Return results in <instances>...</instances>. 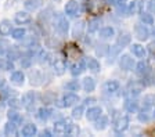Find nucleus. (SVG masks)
I'll return each instance as SVG.
<instances>
[{
  "label": "nucleus",
  "instance_id": "52",
  "mask_svg": "<svg viewBox=\"0 0 155 137\" xmlns=\"http://www.w3.org/2000/svg\"><path fill=\"white\" fill-rule=\"evenodd\" d=\"M96 103V98H93V97H89V98H84L83 100V105H91V104H94Z\"/></svg>",
  "mask_w": 155,
  "mask_h": 137
},
{
  "label": "nucleus",
  "instance_id": "42",
  "mask_svg": "<svg viewBox=\"0 0 155 137\" xmlns=\"http://www.w3.org/2000/svg\"><path fill=\"white\" fill-rule=\"evenodd\" d=\"M0 69H2V71H11V69H14L13 61L8 60V58L0 60Z\"/></svg>",
  "mask_w": 155,
  "mask_h": 137
},
{
  "label": "nucleus",
  "instance_id": "26",
  "mask_svg": "<svg viewBox=\"0 0 155 137\" xmlns=\"http://www.w3.org/2000/svg\"><path fill=\"white\" fill-rule=\"evenodd\" d=\"M151 116H152V112L150 111V108L143 107V109H140L139 111L137 119H139V122H141V123H147V122H150Z\"/></svg>",
  "mask_w": 155,
  "mask_h": 137
},
{
  "label": "nucleus",
  "instance_id": "23",
  "mask_svg": "<svg viewBox=\"0 0 155 137\" xmlns=\"http://www.w3.org/2000/svg\"><path fill=\"white\" fill-rule=\"evenodd\" d=\"M125 109L127 112H136L139 111V101L136 97H129L125 100Z\"/></svg>",
  "mask_w": 155,
  "mask_h": 137
},
{
  "label": "nucleus",
  "instance_id": "53",
  "mask_svg": "<svg viewBox=\"0 0 155 137\" xmlns=\"http://www.w3.org/2000/svg\"><path fill=\"white\" fill-rule=\"evenodd\" d=\"M55 105H57V107H60V108H64L65 105H64V101H62V100H55Z\"/></svg>",
  "mask_w": 155,
  "mask_h": 137
},
{
  "label": "nucleus",
  "instance_id": "4",
  "mask_svg": "<svg viewBox=\"0 0 155 137\" xmlns=\"http://www.w3.org/2000/svg\"><path fill=\"white\" fill-rule=\"evenodd\" d=\"M129 125H130L129 118L127 116H119L115 122H114V130H115L116 133H123V132H126L127 129H129Z\"/></svg>",
  "mask_w": 155,
  "mask_h": 137
},
{
  "label": "nucleus",
  "instance_id": "24",
  "mask_svg": "<svg viewBox=\"0 0 155 137\" xmlns=\"http://www.w3.org/2000/svg\"><path fill=\"white\" fill-rule=\"evenodd\" d=\"M130 50H132L133 56L137 57V58H145V56H147V50H145V47L141 46V44H139V43L133 44L132 47H130Z\"/></svg>",
  "mask_w": 155,
  "mask_h": 137
},
{
  "label": "nucleus",
  "instance_id": "18",
  "mask_svg": "<svg viewBox=\"0 0 155 137\" xmlns=\"http://www.w3.org/2000/svg\"><path fill=\"white\" fill-rule=\"evenodd\" d=\"M14 20H15V22L19 24V25H25V24L31 22V14H29L28 11H18V13H15V15H14Z\"/></svg>",
  "mask_w": 155,
  "mask_h": 137
},
{
  "label": "nucleus",
  "instance_id": "51",
  "mask_svg": "<svg viewBox=\"0 0 155 137\" xmlns=\"http://www.w3.org/2000/svg\"><path fill=\"white\" fill-rule=\"evenodd\" d=\"M115 6H116V8L126 7L127 6V0H115Z\"/></svg>",
  "mask_w": 155,
  "mask_h": 137
},
{
  "label": "nucleus",
  "instance_id": "14",
  "mask_svg": "<svg viewBox=\"0 0 155 137\" xmlns=\"http://www.w3.org/2000/svg\"><path fill=\"white\" fill-rule=\"evenodd\" d=\"M130 42H132V35L130 32H120L119 36L116 38V44L119 46V47H126V46H129Z\"/></svg>",
  "mask_w": 155,
  "mask_h": 137
},
{
  "label": "nucleus",
  "instance_id": "34",
  "mask_svg": "<svg viewBox=\"0 0 155 137\" xmlns=\"http://www.w3.org/2000/svg\"><path fill=\"white\" fill-rule=\"evenodd\" d=\"M108 53H110V46H108V44L100 43V44L96 46V54L98 57H105Z\"/></svg>",
  "mask_w": 155,
  "mask_h": 137
},
{
  "label": "nucleus",
  "instance_id": "33",
  "mask_svg": "<svg viewBox=\"0 0 155 137\" xmlns=\"http://www.w3.org/2000/svg\"><path fill=\"white\" fill-rule=\"evenodd\" d=\"M140 22L145 24V25H154L155 20L151 13H144V11H141V13H140Z\"/></svg>",
  "mask_w": 155,
  "mask_h": 137
},
{
  "label": "nucleus",
  "instance_id": "10",
  "mask_svg": "<svg viewBox=\"0 0 155 137\" xmlns=\"http://www.w3.org/2000/svg\"><path fill=\"white\" fill-rule=\"evenodd\" d=\"M119 89H120L119 82L115 80V79H110V80H107L104 83V91H105L107 94H115Z\"/></svg>",
  "mask_w": 155,
  "mask_h": 137
},
{
  "label": "nucleus",
  "instance_id": "39",
  "mask_svg": "<svg viewBox=\"0 0 155 137\" xmlns=\"http://www.w3.org/2000/svg\"><path fill=\"white\" fill-rule=\"evenodd\" d=\"M15 46H11V49H8L7 50V58L8 60H11V61H15V60H18V58H21V54H19V51L17 49H14Z\"/></svg>",
  "mask_w": 155,
  "mask_h": 137
},
{
  "label": "nucleus",
  "instance_id": "44",
  "mask_svg": "<svg viewBox=\"0 0 155 137\" xmlns=\"http://www.w3.org/2000/svg\"><path fill=\"white\" fill-rule=\"evenodd\" d=\"M10 47H11V46H10L8 40H6V39H0V56L6 54L7 50H8Z\"/></svg>",
  "mask_w": 155,
  "mask_h": 137
},
{
  "label": "nucleus",
  "instance_id": "54",
  "mask_svg": "<svg viewBox=\"0 0 155 137\" xmlns=\"http://www.w3.org/2000/svg\"><path fill=\"white\" fill-rule=\"evenodd\" d=\"M42 134H43V136H47V137H50L53 133H51V132H50V130H48V129H45V130L42 132Z\"/></svg>",
  "mask_w": 155,
  "mask_h": 137
},
{
  "label": "nucleus",
  "instance_id": "28",
  "mask_svg": "<svg viewBox=\"0 0 155 137\" xmlns=\"http://www.w3.org/2000/svg\"><path fill=\"white\" fill-rule=\"evenodd\" d=\"M36 133H38V127H36V125H33V123H26L25 126L21 129V134L25 137L35 136Z\"/></svg>",
  "mask_w": 155,
  "mask_h": 137
},
{
  "label": "nucleus",
  "instance_id": "56",
  "mask_svg": "<svg viewBox=\"0 0 155 137\" xmlns=\"http://www.w3.org/2000/svg\"><path fill=\"white\" fill-rule=\"evenodd\" d=\"M150 50H151V51L155 50V43H151V44H150Z\"/></svg>",
  "mask_w": 155,
  "mask_h": 137
},
{
  "label": "nucleus",
  "instance_id": "25",
  "mask_svg": "<svg viewBox=\"0 0 155 137\" xmlns=\"http://www.w3.org/2000/svg\"><path fill=\"white\" fill-rule=\"evenodd\" d=\"M108 125H110V119H108V116H105V115H101L97 121H94V129L96 130H105L107 127H108Z\"/></svg>",
  "mask_w": 155,
  "mask_h": 137
},
{
  "label": "nucleus",
  "instance_id": "46",
  "mask_svg": "<svg viewBox=\"0 0 155 137\" xmlns=\"http://www.w3.org/2000/svg\"><path fill=\"white\" fill-rule=\"evenodd\" d=\"M87 7H89V11H91V13H96V11L98 10L100 4L97 3V0H90V2H87Z\"/></svg>",
  "mask_w": 155,
  "mask_h": 137
},
{
  "label": "nucleus",
  "instance_id": "49",
  "mask_svg": "<svg viewBox=\"0 0 155 137\" xmlns=\"http://www.w3.org/2000/svg\"><path fill=\"white\" fill-rule=\"evenodd\" d=\"M39 57H40V58H39V62H42V64L45 62V64H46V62L50 61V57H51V56H50L48 53H46V51H40V56H39Z\"/></svg>",
  "mask_w": 155,
  "mask_h": 137
},
{
  "label": "nucleus",
  "instance_id": "21",
  "mask_svg": "<svg viewBox=\"0 0 155 137\" xmlns=\"http://www.w3.org/2000/svg\"><path fill=\"white\" fill-rule=\"evenodd\" d=\"M53 112H54V111H53L51 108H47V107L39 108V109H38V118H39V121H42V122L48 121V119L53 116Z\"/></svg>",
  "mask_w": 155,
  "mask_h": 137
},
{
  "label": "nucleus",
  "instance_id": "7",
  "mask_svg": "<svg viewBox=\"0 0 155 137\" xmlns=\"http://www.w3.org/2000/svg\"><path fill=\"white\" fill-rule=\"evenodd\" d=\"M65 14L69 17H76L78 13H79V10H81V6H79V3L78 2H75V0H69V2H67V4H65Z\"/></svg>",
  "mask_w": 155,
  "mask_h": 137
},
{
  "label": "nucleus",
  "instance_id": "48",
  "mask_svg": "<svg viewBox=\"0 0 155 137\" xmlns=\"http://www.w3.org/2000/svg\"><path fill=\"white\" fill-rule=\"evenodd\" d=\"M29 56H31V54H29ZM21 57V67H22V68H29V67H31V64H32V58H31V57Z\"/></svg>",
  "mask_w": 155,
  "mask_h": 137
},
{
  "label": "nucleus",
  "instance_id": "30",
  "mask_svg": "<svg viewBox=\"0 0 155 137\" xmlns=\"http://www.w3.org/2000/svg\"><path fill=\"white\" fill-rule=\"evenodd\" d=\"M13 31V25H11V21L8 20H3L0 21V35L2 36H7L11 33Z\"/></svg>",
  "mask_w": 155,
  "mask_h": 137
},
{
  "label": "nucleus",
  "instance_id": "6",
  "mask_svg": "<svg viewBox=\"0 0 155 137\" xmlns=\"http://www.w3.org/2000/svg\"><path fill=\"white\" fill-rule=\"evenodd\" d=\"M69 125H71V122L67 121V119H60V121H55V123H54V133L58 134V136L67 134Z\"/></svg>",
  "mask_w": 155,
  "mask_h": 137
},
{
  "label": "nucleus",
  "instance_id": "3",
  "mask_svg": "<svg viewBox=\"0 0 155 137\" xmlns=\"http://www.w3.org/2000/svg\"><path fill=\"white\" fill-rule=\"evenodd\" d=\"M119 68L125 72L133 71V68H134V60L129 54H122L119 57Z\"/></svg>",
  "mask_w": 155,
  "mask_h": 137
},
{
  "label": "nucleus",
  "instance_id": "27",
  "mask_svg": "<svg viewBox=\"0 0 155 137\" xmlns=\"http://www.w3.org/2000/svg\"><path fill=\"white\" fill-rule=\"evenodd\" d=\"M150 65H148V62H145V61H140L137 65H136V73L139 76H145V75H148L150 73Z\"/></svg>",
  "mask_w": 155,
  "mask_h": 137
},
{
  "label": "nucleus",
  "instance_id": "12",
  "mask_svg": "<svg viewBox=\"0 0 155 137\" xmlns=\"http://www.w3.org/2000/svg\"><path fill=\"white\" fill-rule=\"evenodd\" d=\"M35 101H36V93L35 91H28V93H25V94L22 96V100H21L22 105L25 108H28V109H31V108L35 105Z\"/></svg>",
  "mask_w": 155,
  "mask_h": 137
},
{
  "label": "nucleus",
  "instance_id": "11",
  "mask_svg": "<svg viewBox=\"0 0 155 137\" xmlns=\"http://www.w3.org/2000/svg\"><path fill=\"white\" fill-rule=\"evenodd\" d=\"M84 64H86V68L90 72H93V73H98L101 71L100 62L97 61V58H94V57H86Z\"/></svg>",
  "mask_w": 155,
  "mask_h": 137
},
{
  "label": "nucleus",
  "instance_id": "57",
  "mask_svg": "<svg viewBox=\"0 0 155 137\" xmlns=\"http://www.w3.org/2000/svg\"><path fill=\"white\" fill-rule=\"evenodd\" d=\"M152 118H154V119H155V109H154V111H152Z\"/></svg>",
  "mask_w": 155,
  "mask_h": 137
},
{
  "label": "nucleus",
  "instance_id": "19",
  "mask_svg": "<svg viewBox=\"0 0 155 137\" xmlns=\"http://www.w3.org/2000/svg\"><path fill=\"white\" fill-rule=\"evenodd\" d=\"M10 80L15 86H22L24 82H25V75H24L22 71H14L10 76Z\"/></svg>",
  "mask_w": 155,
  "mask_h": 137
},
{
  "label": "nucleus",
  "instance_id": "9",
  "mask_svg": "<svg viewBox=\"0 0 155 137\" xmlns=\"http://www.w3.org/2000/svg\"><path fill=\"white\" fill-rule=\"evenodd\" d=\"M29 80H31V85L32 86H40L43 83V80H45L43 72L40 71V69H33V71H31V73H29Z\"/></svg>",
  "mask_w": 155,
  "mask_h": 137
},
{
  "label": "nucleus",
  "instance_id": "32",
  "mask_svg": "<svg viewBox=\"0 0 155 137\" xmlns=\"http://www.w3.org/2000/svg\"><path fill=\"white\" fill-rule=\"evenodd\" d=\"M4 134L6 136H15L17 134V123L13 121H10L4 126Z\"/></svg>",
  "mask_w": 155,
  "mask_h": 137
},
{
  "label": "nucleus",
  "instance_id": "31",
  "mask_svg": "<svg viewBox=\"0 0 155 137\" xmlns=\"http://www.w3.org/2000/svg\"><path fill=\"white\" fill-rule=\"evenodd\" d=\"M100 25H101V18H93V20L89 21V25H87V31H89L90 33L98 32V29H100Z\"/></svg>",
  "mask_w": 155,
  "mask_h": 137
},
{
  "label": "nucleus",
  "instance_id": "2",
  "mask_svg": "<svg viewBox=\"0 0 155 137\" xmlns=\"http://www.w3.org/2000/svg\"><path fill=\"white\" fill-rule=\"evenodd\" d=\"M134 35L139 40H143V42L147 40L150 38V35H151V32L148 29V25H145L143 22H137L134 25Z\"/></svg>",
  "mask_w": 155,
  "mask_h": 137
},
{
  "label": "nucleus",
  "instance_id": "58",
  "mask_svg": "<svg viewBox=\"0 0 155 137\" xmlns=\"http://www.w3.org/2000/svg\"><path fill=\"white\" fill-rule=\"evenodd\" d=\"M152 35H154V38H155V28H154V31H152Z\"/></svg>",
  "mask_w": 155,
  "mask_h": 137
},
{
  "label": "nucleus",
  "instance_id": "47",
  "mask_svg": "<svg viewBox=\"0 0 155 137\" xmlns=\"http://www.w3.org/2000/svg\"><path fill=\"white\" fill-rule=\"evenodd\" d=\"M8 105H10L11 108H15V109H18V108L22 105V103L19 101L18 98L13 97V98H8Z\"/></svg>",
  "mask_w": 155,
  "mask_h": 137
},
{
  "label": "nucleus",
  "instance_id": "5",
  "mask_svg": "<svg viewBox=\"0 0 155 137\" xmlns=\"http://www.w3.org/2000/svg\"><path fill=\"white\" fill-rule=\"evenodd\" d=\"M84 115H86V119H87V121L94 122V121H97V119H98L101 115H103V108L98 107V105H94V107L89 108V109L84 112Z\"/></svg>",
  "mask_w": 155,
  "mask_h": 137
},
{
  "label": "nucleus",
  "instance_id": "38",
  "mask_svg": "<svg viewBox=\"0 0 155 137\" xmlns=\"http://www.w3.org/2000/svg\"><path fill=\"white\" fill-rule=\"evenodd\" d=\"M141 103H143V107H145V108L155 107V94H147L143 98Z\"/></svg>",
  "mask_w": 155,
  "mask_h": 137
},
{
  "label": "nucleus",
  "instance_id": "1",
  "mask_svg": "<svg viewBox=\"0 0 155 137\" xmlns=\"http://www.w3.org/2000/svg\"><path fill=\"white\" fill-rule=\"evenodd\" d=\"M54 25H55V29L61 35H67L68 31H69V22H68L67 17L61 13L54 14Z\"/></svg>",
  "mask_w": 155,
  "mask_h": 137
},
{
  "label": "nucleus",
  "instance_id": "40",
  "mask_svg": "<svg viewBox=\"0 0 155 137\" xmlns=\"http://www.w3.org/2000/svg\"><path fill=\"white\" fill-rule=\"evenodd\" d=\"M84 112H86L84 111V105L83 104L78 105V107H75L74 109H72V118H74V119H81Z\"/></svg>",
  "mask_w": 155,
  "mask_h": 137
},
{
  "label": "nucleus",
  "instance_id": "55",
  "mask_svg": "<svg viewBox=\"0 0 155 137\" xmlns=\"http://www.w3.org/2000/svg\"><path fill=\"white\" fill-rule=\"evenodd\" d=\"M105 4H114L115 6V0H103Z\"/></svg>",
  "mask_w": 155,
  "mask_h": 137
},
{
  "label": "nucleus",
  "instance_id": "41",
  "mask_svg": "<svg viewBox=\"0 0 155 137\" xmlns=\"http://www.w3.org/2000/svg\"><path fill=\"white\" fill-rule=\"evenodd\" d=\"M120 49H122V47H119L118 44L111 46V47H110V53H108V54H110V58H111V60H108V61H107L108 64H112V62H114V57H116L118 54H119V53H120Z\"/></svg>",
  "mask_w": 155,
  "mask_h": 137
},
{
  "label": "nucleus",
  "instance_id": "37",
  "mask_svg": "<svg viewBox=\"0 0 155 137\" xmlns=\"http://www.w3.org/2000/svg\"><path fill=\"white\" fill-rule=\"evenodd\" d=\"M11 36H13L15 40H22L26 36V29L25 28H17V29L11 31Z\"/></svg>",
  "mask_w": 155,
  "mask_h": 137
},
{
  "label": "nucleus",
  "instance_id": "36",
  "mask_svg": "<svg viewBox=\"0 0 155 137\" xmlns=\"http://www.w3.org/2000/svg\"><path fill=\"white\" fill-rule=\"evenodd\" d=\"M7 116H8L10 121L15 122V123H19V122H22V116H21V114L17 111L15 108H14V109H10L8 114H7Z\"/></svg>",
  "mask_w": 155,
  "mask_h": 137
},
{
  "label": "nucleus",
  "instance_id": "45",
  "mask_svg": "<svg viewBox=\"0 0 155 137\" xmlns=\"http://www.w3.org/2000/svg\"><path fill=\"white\" fill-rule=\"evenodd\" d=\"M81 133V129H79V126L78 125H69V127H68V132L67 134L68 136H78V134Z\"/></svg>",
  "mask_w": 155,
  "mask_h": 137
},
{
  "label": "nucleus",
  "instance_id": "50",
  "mask_svg": "<svg viewBox=\"0 0 155 137\" xmlns=\"http://www.w3.org/2000/svg\"><path fill=\"white\" fill-rule=\"evenodd\" d=\"M147 7H148V11L151 14H155V0H150L147 3Z\"/></svg>",
  "mask_w": 155,
  "mask_h": 137
},
{
  "label": "nucleus",
  "instance_id": "22",
  "mask_svg": "<svg viewBox=\"0 0 155 137\" xmlns=\"http://www.w3.org/2000/svg\"><path fill=\"white\" fill-rule=\"evenodd\" d=\"M62 101H64L65 107H72V105L78 104V101H79V96L75 94L74 91H72V93H67V94H64V97H62Z\"/></svg>",
  "mask_w": 155,
  "mask_h": 137
},
{
  "label": "nucleus",
  "instance_id": "29",
  "mask_svg": "<svg viewBox=\"0 0 155 137\" xmlns=\"http://www.w3.org/2000/svg\"><path fill=\"white\" fill-rule=\"evenodd\" d=\"M82 87H83L84 91H87V93H91V91H94V89H96V80H94L93 78H84L83 80H82Z\"/></svg>",
  "mask_w": 155,
  "mask_h": 137
},
{
  "label": "nucleus",
  "instance_id": "13",
  "mask_svg": "<svg viewBox=\"0 0 155 137\" xmlns=\"http://www.w3.org/2000/svg\"><path fill=\"white\" fill-rule=\"evenodd\" d=\"M114 36H115V29H114L112 26H104V28L98 29V38L101 40L112 39Z\"/></svg>",
  "mask_w": 155,
  "mask_h": 137
},
{
  "label": "nucleus",
  "instance_id": "43",
  "mask_svg": "<svg viewBox=\"0 0 155 137\" xmlns=\"http://www.w3.org/2000/svg\"><path fill=\"white\" fill-rule=\"evenodd\" d=\"M65 89H67L68 91H79L81 85H79L78 80H69L68 83H65Z\"/></svg>",
  "mask_w": 155,
  "mask_h": 137
},
{
  "label": "nucleus",
  "instance_id": "35",
  "mask_svg": "<svg viewBox=\"0 0 155 137\" xmlns=\"http://www.w3.org/2000/svg\"><path fill=\"white\" fill-rule=\"evenodd\" d=\"M25 8L29 11H36L40 7V0H25Z\"/></svg>",
  "mask_w": 155,
  "mask_h": 137
},
{
  "label": "nucleus",
  "instance_id": "20",
  "mask_svg": "<svg viewBox=\"0 0 155 137\" xmlns=\"http://www.w3.org/2000/svg\"><path fill=\"white\" fill-rule=\"evenodd\" d=\"M53 69H54V73L58 76H61L65 73V71H67V64H65L62 60H54L53 61Z\"/></svg>",
  "mask_w": 155,
  "mask_h": 137
},
{
  "label": "nucleus",
  "instance_id": "17",
  "mask_svg": "<svg viewBox=\"0 0 155 137\" xmlns=\"http://www.w3.org/2000/svg\"><path fill=\"white\" fill-rule=\"evenodd\" d=\"M84 28H86L84 21H78V22H75V25L72 26V36H74L75 39L82 38L84 33Z\"/></svg>",
  "mask_w": 155,
  "mask_h": 137
},
{
  "label": "nucleus",
  "instance_id": "8",
  "mask_svg": "<svg viewBox=\"0 0 155 137\" xmlns=\"http://www.w3.org/2000/svg\"><path fill=\"white\" fill-rule=\"evenodd\" d=\"M143 89H144L143 83H140V82H132L127 86V94H129V97H137V96L141 94Z\"/></svg>",
  "mask_w": 155,
  "mask_h": 137
},
{
  "label": "nucleus",
  "instance_id": "16",
  "mask_svg": "<svg viewBox=\"0 0 155 137\" xmlns=\"http://www.w3.org/2000/svg\"><path fill=\"white\" fill-rule=\"evenodd\" d=\"M86 64H84V60H79V61H76L75 64H72L71 67V73L74 76H79L81 73H83L84 71H86Z\"/></svg>",
  "mask_w": 155,
  "mask_h": 137
},
{
  "label": "nucleus",
  "instance_id": "15",
  "mask_svg": "<svg viewBox=\"0 0 155 137\" xmlns=\"http://www.w3.org/2000/svg\"><path fill=\"white\" fill-rule=\"evenodd\" d=\"M141 11H143V2L141 0H134V2L127 4V13H129V15L140 14Z\"/></svg>",
  "mask_w": 155,
  "mask_h": 137
}]
</instances>
